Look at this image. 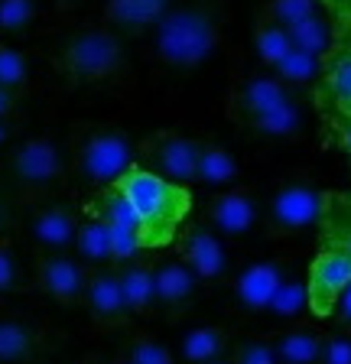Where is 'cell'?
<instances>
[{
	"instance_id": "1",
	"label": "cell",
	"mask_w": 351,
	"mask_h": 364,
	"mask_svg": "<svg viewBox=\"0 0 351 364\" xmlns=\"http://www.w3.org/2000/svg\"><path fill=\"white\" fill-rule=\"evenodd\" d=\"M225 0H192L169 7L153 26V53L169 68H199L222 43Z\"/></svg>"
},
{
	"instance_id": "2",
	"label": "cell",
	"mask_w": 351,
	"mask_h": 364,
	"mask_svg": "<svg viewBox=\"0 0 351 364\" xmlns=\"http://www.w3.org/2000/svg\"><path fill=\"white\" fill-rule=\"evenodd\" d=\"M117 186L124 189V196L130 198L134 212H137L144 250H156L173 244L179 228L185 225V218L192 212L189 186L169 182L163 176L150 173V169L137 166V163L117 179Z\"/></svg>"
},
{
	"instance_id": "3",
	"label": "cell",
	"mask_w": 351,
	"mask_h": 364,
	"mask_svg": "<svg viewBox=\"0 0 351 364\" xmlns=\"http://www.w3.org/2000/svg\"><path fill=\"white\" fill-rule=\"evenodd\" d=\"M53 65L69 85H111L127 72L124 39L104 23L78 26L55 46Z\"/></svg>"
},
{
	"instance_id": "4",
	"label": "cell",
	"mask_w": 351,
	"mask_h": 364,
	"mask_svg": "<svg viewBox=\"0 0 351 364\" xmlns=\"http://www.w3.org/2000/svg\"><path fill=\"white\" fill-rule=\"evenodd\" d=\"M134 163H137V150L121 127H111V124L75 127L69 150V179L98 192L104 186H114Z\"/></svg>"
},
{
	"instance_id": "5",
	"label": "cell",
	"mask_w": 351,
	"mask_h": 364,
	"mask_svg": "<svg viewBox=\"0 0 351 364\" xmlns=\"http://www.w3.org/2000/svg\"><path fill=\"white\" fill-rule=\"evenodd\" d=\"M4 173H7L16 205L36 208L49 202L55 189L69 179V156L49 134H33L20 146H14Z\"/></svg>"
},
{
	"instance_id": "6",
	"label": "cell",
	"mask_w": 351,
	"mask_h": 364,
	"mask_svg": "<svg viewBox=\"0 0 351 364\" xmlns=\"http://www.w3.org/2000/svg\"><path fill=\"white\" fill-rule=\"evenodd\" d=\"M199 144L179 130H156L137 146V166L163 176L169 182L189 186L195 182V166H199Z\"/></svg>"
},
{
	"instance_id": "7",
	"label": "cell",
	"mask_w": 351,
	"mask_h": 364,
	"mask_svg": "<svg viewBox=\"0 0 351 364\" xmlns=\"http://www.w3.org/2000/svg\"><path fill=\"white\" fill-rule=\"evenodd\" d=\"M351 287V257L342 247L322 244V250L309 264L306 293H309V312L315 318H332L338 309L342 293Z\"/></svg>"
},
{
	"instance_id": "8",
	"label": "cell",
	"mask_w": 351,
	"mask_h": 364,
	"mask_svg": "<svg viewBox=\"0 0 351 364\" xmlns=\"http://www.w3.org/2000/svg\"><path fill=\"white\" fill-rule=\"evenodd\" d=\"M62 338L33 316L0 312V364H36L53 355Z\"/></svg>"
},
{
	"instance_id": "9",
	"label": "cell",
	"mask_w": 351,
	"mask_h": 364,
	"mask_svg": "<svg viewBox=\"0 0 351 364\" xmlns=\"http://www.w3.org/2000/svg\"><path fill=\"white\" fill-rule=\"evenodd\" d=\"M88 270L75 254H39L33 260V287L59 306H82Z\"/></svg>"
},
{
	"instance_id": "10",
	"label": "cell",
	"mask_w": 351,
	"mask_h": 364,
	"mask_svg": "<svg viewBox=\"0 0 351 364\" xmlns=\"http://www.w3.org/2000/svg\"><path fill=\"white\" fill-rule=\"evenodd\" d=\"M82 306L88 309L94 332H130V312L124 306L117 267H92L88 270V287H85Z\"/></svg>"
},
{
	"instance_id": "11",
	"label": "cell",
	"mask_w": 351,
	"mask_h": 364,
	"mask_svg": "<svg viewBox=\"0 0 351 364\" xmlns=\"http://www.w3.org/2000/svg\"><path fill=\"white\" fill-rule=\"evenodd\" d=\"M319 208H322L319 192L303 179H290V182H283L280 189L270 196L267 228L276 237L296 235V231H306L313 221H319Z\"/></svg>"
},
{
	"instance_id": "12",
	"label": "cell",
	"mask_w": 351,
	"mask_h": 364,
	"mask_svg": "<svg viewBox=\"0 0 351 364\" xmlns=\"http://www.w3.org/2000/svg\"><path fill=\"white\" fill-rule=\"evenodd\" d=\"M176 244H179V260L199 280H218V277H225V270H228V250H225L218 231H212L205 221L183 225L179 235H176Z\"/></svg>"
},
{
	"instance_id": "13",
	"label": "cell",
	"mask_w": 351,
	"mask_h": 364,
	"mask_svg": "<svg viewBox=\"0 0 351 364\" xmlns=\"http://www.w3.org/2000/svg\"><path fill=\"white\" fill-rule=\"evenodd\" d=\"M78 225H82V218H78L75 208L65 202H55V198L30 208V237L43 254H65V250H72Z\"/></svg>"
},
{
	"instance_id": "14",
	"label": "cell",
	"mask_w": 351,
	"mask_h": 364,
	"mask_svg": "<svg viewBox=\"0 0 351 364\" xmlns=\"http://www.w3.org/2000/svg\"><path fill=\"white\" fill-rule=\"evenodd\" d=\"M257 215H260V205H257V198H254V192L241 189V186L218 189L205 202V225L225 237L247 235V231L257 225Z\"/></svg>"
},
{
	"instance_id": "15",
	"label": "cell",
	"mask_w": 351,
	"mask_h": 364,
	"mask_svg": "<svg viewBox=\"0 0 351 364\" xmlns=\"http://www.w3.org/2000/svg\"><path fill=\"white\" fill-rule=\"evenodd\" d=\"M283 101H290V88L276 75H247L244 82H237L231 88L228 114H231V121L247 127L251 121H257L260 114L274 111Z\"/></svg>"
},
{
	"instance_id": "16",
	"label": "cell",
	"mask_w": 351,
	"mask_h": 364,
	"mask_svg": "<svg viewBox=\"0 0 351 364\" xmlns=\"http://www.w3.org/2000/svg\"><path fill=\"white\" fill-rule=\"evenodd\" d=\"M286 280V267L280 260H257L247 264L234 277V303L244 312H267L270 299L276 296L280 283Z\"/></svg>"
},
{
	"instance_id": "17",
	"label": "cell",
	"mask_w": 351,
	"mask_h": 364,
	"mask_svg": "<svg viewBox=\"0 0 351 364\" xmlns=\"http://www.w3.org/2000/svg\"><path fill=\"white\" fill-rule=\"evenodd\" d=\"M173 0H104V26L117 36H144L166 16Z\"/></svg>"
},
{
	"instance_id": "18",
	"label": "cell",
	"mask_w": 351,
	"mask_h": 364,
	"mask_svg": "<svg viewBox=\"0 0 351 364\" xmlns=\"http://www.w3.org/2000/svg\"><path fill=\"white\" fill-rule=\"evenodd\" d=\"M153 273H156V309L169 312V316H183L199 293L202 280L183 260H166V264L153 267Z\"/></svg>"
},
{
	"instance_id": "19",
	"label": "cell",
	"mask_w": 351,
	"mask_h": 364,
	"mask_svg": "<svg viewBox=\"0 0 351 364\" xmlns=\"http://www.w3.org/2000/svg\"><path fill=\"white\" fill-rule=\"evenodd\" d=\"M117 280H121L124 306H127L130 318H150L156 316V273L144 260H127L117 267Z\"/></svg>"
},
{
	"instance_id": "20",
	"label": "cell",
	"mask_w": 351,
	"mask_h": 364,
	"mask_svg": "<svg viewBox=\"0 0 351 364\" xmlns=\"http://www.w3.org/2000/svg\"><path fill=\"white\" fill-rule=\"evenodd\" d=\"M335 53L345 55H328L322 65H325V78H322L319 88V101H325L332 107V117L351 111V46L342 49V46H332Z\"/></svg>"
},
{
	"instance_id": "21",
	"label": "cell",
	"mask_w": 351,
	"mask_h": 364,
	"mask_svg": "<svg viewBox=\"0 0 351 364\" xmlns=\"http://www.w3.org/2000/svg\"><path fill=\"white\" fill-rule=\"evenodd\" d=\"M286 33H290V43L293 49H299V53H309L315 55V59L325 62L328 53H332V46H335V30H332V20H328V14H313L306 16V20L293 23V26H286Z\"/></svg>"
},
{
	"instance_id": "22",
	"label": "cell",
	"mask_w": 351,
	"mask_h": 364,
	"mask_svg": "<svg viewBox=\"0 0 351 364\" xmlns=\"http://www.w3.org/2000/svg\"><path fill=\"white\" fill-rule=\"evenodd\" d=\"M322 338L313 326H290L274 338V351L280 364H319Z\"/></svg>"
},
{
	"instance_id": "23",
	"label": "cell",
	"mask_w": 351,
	"mask_h": 364,
	"mask_svg": "<svg viewBox=\"0 0 351 364\" xmlns=\"http://www.w3.org/2000/svg\"><path fill=\"white\" fill-rule=\"evenodd\" d=\"M85 212L98 215L101 221H104L107 228H124V231H137L140 237V221H137V212H134V205H130V198L124 196L121 186H104V189H98L92 196V202H88V208Z\"/></svg>"
},
{
	"instance_id": "24",
	"label": "cell",
	"mask_w": 351,
	"mask_h": 364,
	"mask_svg": "<svg viewBox=\"0 0 351 364\" xmlns=\"http://www.w3.org/2000/svg\"><path fill=\"white\" fill-rule=\"evenodd\" d=\"M231 348V332L225 326H199L189 328L179 341V355L185 364H205L222 358Z\"/></svg>"
},
{
	"instance_id": "25",
	"label": "cell",
	"mask_w": 351,
	"mask_h": 364,
	"mask_svg": "<svg viewBox=\"0 0 351 364\" xmlns=\"http://www.w3.org/2000/svg\"><path fill=\"white\" fill-rule=\"evenodd\" d=\"M72 250H75V257L82 260L85 267H107L111 264V231H107V225L98 218V215L85 212Z\"/></svg>"
},
{
	"instance_id": "26",
	"label": "cell",
	"mask_w": 351,
	"mask_h": 364,
	"mask_svg": "<svg viewBox=\"0 0 351 364\" xmlns=\"http://www.w3.org/2000/svg\"><path fill=\"white\" fill-rule=\"evenodd\" d=\"M237 179V159L222 144H199V166H195V182L208 189H228Z\"/></svg>"
},
{
	"instance_id": "27",
	"label": "cell",
	"mask_w": 351,
	"mask_h": 364,
	"mask_svg": "<svg viewBox=\"0 0 351 364\" xmlns=\"http://www.w3.org/2000/svg\"><path fill=\"white\" fill-rule=\"evenodd\" d=\"M299 124H303V114H299L296 101H283V105H276L274 111L260 114L257 121L247 124V130H254L257 136H267V140H286V136H293L299 130Z\"/></svg>"
},
{
	"instance_id": "28",
	"label": "cell",
	"mask_w": 351,
	"mask_h": 364,
	"mask_svg": "<svg viewBox=\"0 0 351 364\" xmlns=\"http://www.w3.org/2000/svg\"><path fill=\"white\" fill-rule=\"evenodd\" d=\"M293 49L290 43V33H286V26H280V23H270L264 20V16H257V30H254V53H257V59L264 62V65L274 68L276 62L283 59V55Z\"/></svg>"
},
{
	"instance_id": "29",
	"label": "cell",
	"mask_w": 351,
	"mask_h": 364,
	"mask_svg": "<svg viewBox=\"0 0 351 364\" xmlns=\"http://www.w3.org/2000/svg\"><path fill=\"white\" fill-rule=\"evenodd\" d=\"M30 62H26V55L16 49V46L4 43L0 39V88L14 91V95H20L23 98L26 91H30Z\"/></svg>"
},
{
	"instance_id": "30",
	"label": "cell",
	"mask_w": 351,
	"mask_h": 364,
	"mask_svg": "<svg viewBox=\"0 0 351 364\" xmlns=\"http://www.w3.org/2000/svg\"><path fill=\"white\" fill-rule=\"evenodd\" d=\"M319 68H322V59H315V55H309V53H299V49H290V53L274 65V75L280 78L286 88H290V85L303 88V85H313V78L319 75Z\"/></svg>"
},
{
	"instance_id": "31",
	"label": "cell",
	"mask_w": 351,
	"mask_h": 364,
	"mask_svg": "<svg viewBox=\"0 0 351 364\" xmlns=\"http://www.w3.org/2000/svg\"><path fill=\"white\" fill-rule=\"evenodd\" d=\"M121 358L127 364H176L173 351L156 341L153 335L146 332H127V341H124V351Z\"/></svg>"
},
{
	"instance_id": "32",
	"label": "cell",
	"mask_w": 351,
	"mask_h": 364,
	"mask_svg": "<svg viewBox=\"0 0 351 364\" xmlns=\"http://www.w3.org/2000/svg\"><path fill=\"white\" fill-rule=\"evenodd\" d=\"M36 0H0V36H26L33 30V23H36Z\"/></svg>"
},
{
	"instance_id": "33",
	"label": "cell",
	"mask_w": 351,
	"mask_h": 364,
	"mask_svg": "<svg viewBox=\"0 0 351 364\" xmlns=\"http://www.w3.org/2000/svg\"><path fill=\"white\" fill-rule=\"evenodd\" d=\"M306 309H309V293H306V283L296 280V277H286L267 306V312L274 318H299Z\"/></svg>"
},
{
	"instance_id": "34",
	"label": "cell",
	"mask_w": 351,
	"mask_h": 364,
	"mask_svg": "<svg viewBox=\"0 0 351 364\" xmlns=\"http://www.w3.org/2000/svg\"><path fill=\"white\" fill-rule=\"evenodd\" d=\"M319 4L322 0H267L260 7V16L270 23H280V26H293L306 16L319 14Z\"/></svg>"
},
{
	"instance_id": "35",
	"label": "cell",
	"mask_w": 351,
	"mask_h": 364,
	"mask_svg": "<svg viewBox=\"0 0 351 364\" xmlns=\"http://www.w3.org/2000/svg\"><path fill=\"white\" fill-rule=\"evenodd\" d=\"M26 289V273H23V264L16 257L14 244L7 237H0V293H23Z\"/></svg>"
},
{
	"instance_id": "36",
	"label": "cell",
	"mask_w": 351,
	"mask_h": 364,
	"mask_svg": "<svg viewBox=\"0 0 351 364\" xmlns=\"http://www.w3.org/2000/svg\"><path fill=\"white\" fill-rule=\"evenodd\" d=\"M231 364H280V358L274 351V341L244 338L237 341L234 351H231Z\"/></svg>"
},
{
	"instance_id": "37",
	"label": "cell",
	"mask_w": 351,
	"mask_h": 364,
	"mask_svg": "<svg viewBox=\"0 0 351 364\" xmlns=\"http://www.w3.org/2000/svg\"><path fill=\"white\" fill-rule=\"evenodd\" d=\"M319 364H351V338L348 335H325L319 351Z\"/></svg>"
},
{
	"instance_id": "38",
	"label": "cell",
	"mask_w": 351,
	"mask_h": 364,
	"mask_svg": "<svg viewBox=\"0 0 351 364\" xmlns=\"http://www.w3.org/2000/svg\"><path fill=\"white\" fill-rule=\"evenodd\" d=\"M332 127H335V134H338V144H342V150L351 153V111L332 117Z\"/></svg>"
},
{
	"instance_id": "39",
	"label": "cell",
	"mask_w": 351,
	"mask_h": 364,
	"mask_svg": "<svg viewBox=\"0 0 351 364\" xmlns=\"http://www.w3.org/2000/svg\"><path fill=\"white\" fill-rule=\"evenodd\" d=\"M16 107H20V95H14V91L0 88V121H14Z\"/></svg>"
},
{
	"instance_id": "40",
	"label": "cell",
	"mask_w": 351,
	"mask_h": 364,
	"mask_svg": "<svg viewBox=\"0 0 351 364\" xmlns=\"http://www.w3.org/2000/svg\"><path fill=\"white\" fill-rule=\"evenodd\" d=\"M10 225H14V208H10V198H7V192L0 189V237H7Z\"/></svg>"
},
{
	"instance_id": "41",
	"label": "cell",
	"mask_w": 351,
	"mask_h": 364,
	"mask_svg": "<svg viewBox=\"0 0 351 364\" xmlns=\"http://www.w3.org/2000/svg\"><path fill=\"white\" fill-rule=\"evenodd\" d=\"M335 312H338V318H342V326L351 328V287L342 293V299H338V309H335Z\"/></svg>"
},
{
	"instance_id": "42",
	"label": "cell",
	"mask_w": 351,
	"mask_h": 364,
	"mask_svg": "<svg viewBox=\"0 0 351 364\" xmlns=\"http://www.w3.org/2000/svg\"><path fill=\"white\" fill-rule=\"evenodd\" d=\"M53 4H55L59 10H78L82 4H88V0H53Z\"/></svg>"
},
{
	"instance_id": "43",
	"label": "cell",
	"mask_w": 351,
	"mask_h": 364,
	"mask_svg": "<svg viewBox=\"0 0 351 364\" xmlns=\"http://www.w3.org/2000/svg\"><path fill=\"white\" fill-rule=\"evenodd\" d=\"M10 134H14V121H0V146L10 140Z\"/></svg>"
},
{
	"instance_id": "44",
	"label": "cell",
	"mask_w": 351,
	"mask_h": 364,
	"mask_svg": "<svg viewBox=\"0 0 351 364\" xmlns=\"http://www.w3.org/2000/svg\"><path fill=\"white\" fill-rule=\"evenodd\" d=\"M75 364H104L101 358H82V361H75Z\"/></svg>"
},
{
	"instance_id": "45",
	"label": "cell",
	"mask_w": 351,
	"mask_h": 364,
	"mask_svg": "<svg viewBox=\"0 0 351 364\" xmlns=\"http://www.w3.org/2000/svg\"><path fill=\"white\" fill-rule=\"evenodd\" d=\"M205 364H231V358L225 361V358H215V361H205Z\"/></svg>"
},
{
	"instance_id": "46",
	"label": "cell",
	"mask_w": 351,
	"mask_h": 364,
	"mask_svg": "<svg viewBox=\"0 0 351 364\" xmlns=\"http://www.w3.org/2000/svg\"><path fill=\"white\" fill-rule=\"evenodd\" d=\"M107 364H127V361H124V358H114V361H107Z\"/></svg>"
},
{
	"instance_id": "47",
	"label": "cell",
	"mask_w": 351,
	"mask_h": 364,
	"mask_svg": "<svg viewBox=\"0 0 351 364\" xmlns=\"http://www.w3.org/2000/svg\"><path fill=\"white\" fill-rule=\"evenodd\" d=\"M0 312H4V293H0Z\"/></svg>"
},
{
	"instance_id": "48",
	"label": "cell",
	"mask_w": 351,
	"mask_h": 364,
	"mask_svg": "<svg viewBox=\"0 0 351 364\" xmlns=\"http://www.w3.org/2000/svg\"><path fill=\"white\" fill-rule=\"evenodd\" d=\"M36 364H43V361H36Z\"/></svg>"
}]
</instances>
